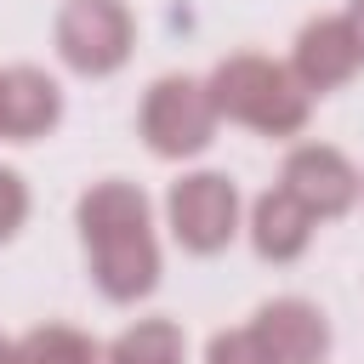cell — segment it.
Listing matches in <instances>:
<instances>
[{"instance_id": "cell-14", "label": "cell", "mask_w": 364, "mask_h": 364, "mask_svg": "<svg viewBox=\"0 0 364 364\" xmlns=\"http://www.w3.org/2000/svg\"><path fill=\"white\" fill-rule=\"evenodd\" d=\"M23 222H28V182H23L11 165H0V245H6Z\"/></svg>"}, {"instance_id": "cell-1", "label": "cell", "mask_w": 364, "mask_h": 364, "mask_svg": "<svg viewBox=\"0 0 364 364\" xmlns=\"http://www.w3.org/2000/svg\"><path fill=\"white\" fill-rule=\"evenodd\" d=\"M80 239L91 256V279L108 301H142L159 284V245H154V216L148 193L136 182H91L80 193Z\"/></svg>"}, {"instance_id": "cell-4", "label": "cell", "mask_w": 364, "mask_h": 364, "mask_svg": "<svg viewBox=\"0 0 364 364\" xmlns=\"http://www.w3.org/2000/svg\"><path fill=\"white\" fill-rule=\"evenodd\" d=\"M131 46H136V23H131L125 0H63V11H57V57L74 74H85V80L119 74Z\"/></svg>"}, {"instance_id": "cell-7", "label": "cell", "mask_w": 364, "mask_h": 364, "mask_svg": "<svg viewBox=\"0 0 364 364\" xmlns=\"http://www.w3.org/2000/svg\"><path fill=\"white\" fill-rule=\"evenodd\" d=\"M358 68H364V46L353 40L347 17H313V23H301L296 51H290V74H296V85L307 97L341 91Z\"/></svg>"}, {"instance_id": "cell-16", "label": "cell", "mask_w": 364, "mask_h": 364, "mask_svg": "<svg viewBox=\"0 0 364 364\" xmlns=\"http://www.w3.org/2000/svg\"><path fill=\"white\" fill-rule=\"evenodd\" d=\"M0 364H17V341H6V336H0Z\"/></svg>"}, {"instance_id": "cell-3", "label": "cell", "mask_w": 364, "mask_h": 364, "mask_svg": "<svg viewBox=\"0 0 364 364\" xmlns=\"http://www.w3.org/2000/svg\"><path fill=\"white\" fill-rule=\"evenodd\" d=\"M142 142L159 154V159H193L210 148L216 136V108L205 97V80H188V74H159L142 97Z\"/></svg>"}, {"instance_id": "cell-9", "label": "cell", "mask_w": 364, "mask_h": 364, "mask_svg": "<svg viewBox=\"0 0 364 364\" xmlns=\"http://www.w3.org/2000/svg\"><path fill=\"white\" fill-rule=\"evenodd\" d=\"M57 119H63V91L46 68H28V63L0 68V136L6 142H34L57 131Z\"/></svg>"}, {"instance_id": "cell-12", "label": "cell", "mask_w": 364, "mask_h": 364, "mask_svg": "<svg viewBox=\"0 0 364 364\" xmlns=\"http://www.w3.org/2000/svg\"><path fill=\"white\" fill-rule=\"evenodd\" d=\"M17 364H108V347H97L85 330L40 324L17 341Z\"/></svg>"}, {"instance_id": "cell-11", "label": "cell", "mask_w": 364, "mask_h": 364, "mask_svg": "<svg viewBox=\"0 0 364 364\" xmlns=\"http://www.w3.org/2000/svg\"><path fill=\"white\" fill-rule=\"evenodd\" d=\"M108 364H188L182 324H171V318H136L108 347Z\"/></svg>"}, {"instance_id": "cell-15", "label": "cell", "mask_w": 364, "mask_h": 364, "mask_svg": "<svg viewBox=\"0 0 364 364\" xmlns=\"http://www.w3.org/2000/svg\"><path fill=\"white\" fill-rule=\"evenodd\" d=\"M341 17H347V28H353V40L364 46V0H347V11H341Z\"/></svg>"}, {"instance_id": "cell-13", "label": "cell", "mask_w": 364, "mask_h": 364, "mask_svg": "<svg viewBox=\"0 0 364 364\" xmlns=\"http://www.w3.org/2000/svg\"><path fill=\"white\" fill-rule=\"evenodd\" d=\"M205 364H267V353H262L256 330H250V324H239V330H216V336H210Z\"/></svg>"}, {"instance_id": "cell-10", "label": "cell", "mask_w": 364, "mask_h": 364, "mask_svg": "<svg viewBox=\"0 0 364 364\" xmlns=\"http://www.w3.org/2000/svg\"><path fill=\"white\" fill-rule=\"evenodd\" d=\"M250 245H256L262 262H296L313 245V216L284 188H273L250 205Z\"/></svg>"}, {"instance_id": "cell-5", "label": "cell", "mask_w": 364, "mask_h": 364, "mask_svg": "<svg viewBox=\"0 0 364 364\" xmlns=\"http://www.w3.org/2000/svg\"><path fill=\"white\" fill-rule=\"evenodd\" d=\"M165 216H171V233H176L182 250L216 256L239 233V188L222 171H188L182 182H171Z\"/></svg>"}, {"instance_id": "cell-8", "label": "cell", "mask_w": 364, "mask_h": 364, "mask_svg": "<svg viewBox=\"0 0 364 364\" xmlns=\"http://www.w3.org/2000/svg\"><path fill=\"white\" fill-rule=\"evenodd\" d=\"M250 330H256L267 364H324V353H330V318L301 296L262 301Z\"/></svg>"}, {"instance_id": "cell-2", "label": "cell", "mask_w": 364, "mask_h": 364, "mask_svg": "<svg viewBox=\"0 0 364 364\" xmlns=\"http://www.w3.org/2000/svg\"><path fill=\"white\" fill-rule=\"evenodd\" d=\"M205 97H210L216 119L250 125L262 136H296L313 114V97L296 85V74L273 57H256V51L222 57L205 80Z\"/></svg>"}, {"instance_id": "cell-6", "label": "cell", "mask_w": 364, "mask_h": 364, "mask_svg": "<svg viewBox=\"0 0 364 364\" xmlns=\"http://www.w3.org/2000/svg\"><path fill=\"white\" fill-rule=\"evenodd\" d=\"M279 188L313 216V222H336V216H347L353 205H358V171H353V159L341 154V148H330V142H301V148H290L284 154V171H279Z\"/></svg>"}]
</instances>
